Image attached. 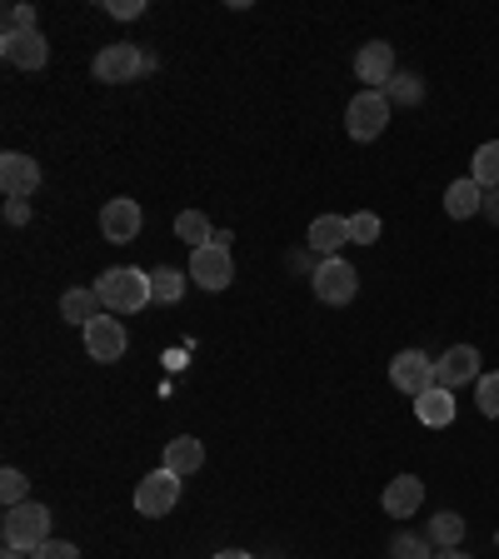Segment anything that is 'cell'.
Segmentation results:
<instances>
[{"label": "cell", "instance_id": "obj_11", "mask_svg": "<svg viewBox=\"0 0 499 559\" xmlns=\"http://www.w3.org/2000/svg\"><path fill=\"white\" fill-rule=\"evenodd\" d=\"M355 75L365 81V91H384V85L395 81V46H390V40H370V46H360V56H355Z\"/></svg>", "mask_w": 499, "mask_h": 559}, {"label": "cell", "instance_id": "obj_15", "mask_svg": "<svg viewBox=\"0 0 499 559\" xmlns=\"http://www.w3.org/2000/svg\"><path fill=\"white\" fill-rule=\"evenodd\" d=\"M380 504H384V514H390V520H409V514L425 504V479H419V475H395L390 485H384Z\"/></svg>", "mask_w": 499, "mask_h": 559}, {"label": "cell", "instance_id": "obj_32", "mask_svg": "<svg viewBox=\"0 0 499 559\" xmlns=\"http://www.w3.org/2000/svg\"><path fill=\"white\" fill-rule=\"evenodd\" d=\"M105 11L116 15V21H140V15H145V0H105Z\"/></svg>", "mask_w": 499, "mask_h": 559}, {"label": "cell", "instance_id": "obj_28", "mask_svg": "<svg viewBox=\"0 0 499 559\" xmlns=\"http://www.w3.org/2000/svg\"><path fill=\"white\" fill-rule=\"evenodd\" d=\"M349 240H355V245H375V240H380V215H375V210L349 215Z\"/></svg>", "mask_w": 499, "mask_h": 559}, {"label": "cell", "instance_id": "obj_33", "mask_svg": "<svg viewBox=\"0 0 499 559\" xmlns=\"http://www.w3.org/2000/svg\"><path fill=\"white\" fill-rule=\"evenodd\" d=\"M5 221L25 225V221H31V205H25V200H11V205H5Z\"/></svg>", "mask_w": 499, "mask_h": 559}, {"label": "cell", "instance_id": "obj_25", "mask_svg": "<svg viewBox=\"0 0 499 559\" xmlns=\"http://www.w3.org/2000/svg\"><path fill=\"white\" fill-rule=\"evenodd\" d=\"M384 95H390V105H419L425 100V81L415 70H395V81L384 85Z\"/></svg>", "mask_w": 499, "mask_h": 559}, {"label": "cell", "instance_id": "obj_26", "mask_svg": "<svg viewBox=\"0 0 499 559\" xmlns=\"http://www.w3.org/2000/svg\"><path fill=\"white\" fill-rule=\"evenodd\" d=\"M25 495H31V479H25L21 469L15 465L0 469V500H5V510H11V504H25Z\"/></svg>", "mask_w": 499, "mask_h": 559}, {"label": "cell", "instance_id": "obj_36", "mask_svg": "<svg viewBox=\"0 0 499 559\" xmlns=\"http://www.w3.org/2000/svg\"><path fill=\"white\" fill-rule=\"evenodd\" d=\"M435 559H470L465 549H435Z\"/></svg>", "mask_w": 499, "mask_h": 559}, {"label": "cell", "instance_id": "obj_9", "mask_svg": "<svg viewBox=\"0 0 499 559\" xmlns=\"http://www.w3.org/2000/svg\"><path fill=\"white\" fill-rule=\"evenodd\" d=\"M126 349H130V335H126V325H120V320H110V310L95 314L91 325H85V355H91V360L116 365Z\"/></svg>", "mask_w": 499, "mask_h": 559}, {"label": "cell", "instance_id": "obj_4", "mask_svg": "<svg viewBox=\"0 0 499 559\" xmlns=\"http://www.w3.org/2000/svg\"><path fill=\"white\" fill-rule=\"evenodd\" d=\"M384 126H390V95H384V91H360L355 100L345 105V130H349V140L370 145V140L384 135Z\"/></svg>", "mask_w": 499, "mask_h": 559}, {"label": "cell", "instance_id": "obj_24", "mask_svg": "<svg viewBox=\"0 0 499 559\" xmlns=\"http://www.w3.org/2000/svg\"><path fill=\"white\" fill-rule=\"evenodd\" d=\"M430 539H435L440 549H460V539H465V520H460L454 510H440V514L430 520Z\"/></svg>", "mask_w": 499, "mask_h": 559}, {"label": "cell", "instance_id": "obj_12", "mask_svg": "<svg viewBox=\"0 0 499 559\" xmlns=\"http://www.w3.org/2000/svg\"><path fill=\"white\" fill-rule=\"evenodd\" d=\"M140 205L130 195H116V200H105V210H100V235L110 245H130L140 235Z\"/></svg>", "mask_w": 499, "mask_h": 559}, {"label": "cell", "instance_id": "obj_30", "mask_svg": "<svg viewBox=\"0 0 499 559\" xmlns=\"http://www.w3.org/2000/svg\"><path fill=\"white\" fill-rule=\"evenodd\" d=\"M21 31H40L35 5H5V35H21Z\"/></svg>", "mask_w": 499, "mask_h": 559}, {"label": "cell", "instance_id": "obj_5", "mask_svg": "<svg viewBox=\"0 0 499 559\" xmlns=\"http://www.w3.org/2000/svg\"><path fill=\"white\" fill-rule=\"evenodd\" d=\"M310 290L320 305H349L355 295H360V275H355V265L340 255L320 260V270L310 275Z\"/></svg>", "mask_w": 499, "mask_h": 559}, {"label": "cell", "instance_id": "obj_8", "mask_svg": "<svg viewBox=\"0 0 499 559\" xmlns=\"http://www.w3.org/2000/svg\"><path fill=\"white\" fill-rule=\"evenodd\" d=\"M190 280H195L200 290H225L235 280V260L225 245H200V250H190Z\"/></svg>", "mask_w": 499, "mask_h": 559}, {"label": "cell", "instance_id": "obj_38", "mask_svg": "<svg viewBox=\"0 0 499 559\" xmlns=\"http://www.w3.org/2000/svg\"><path fill=\"white\" fill-rule=\"evenodd\" d=\"M495 539H499V530H495Z\"/></svg>", "mask_w": 499, "mask_h": 559}, {"label": "cell", "instance_id": "obj_20", "mask_svg": "<svg viewBox=\"0 0 499 559\" xmlns=\"http://www.w3.org/2000/svg\"><path fill=\"white\" fill-rule=\"evenodd\" d=\"M60 314H66L70 325L85 330L95 314H105V305H100V295H95V285H91V290H66V295H60Z\"/></svg>", "mask_w": 499, "mask_h": 559}, {"label": "cell", "instance_id": "obj_6", "mask_svg": "<svg viewBox=\"0 0 499 559\" xmlns=\"http://www.w3.org/2000/svg\"><path fill=\"white\" fill-rule=\"evenodd\" d=\"M390 384H395L400 395L419 400V395H430L435 384V360L425 355V349H400L395 360H390Z\"/></svg>", "mask_w": 499, "mask_h": 559}, {"label": "cell", "instance_id": "obj_31", "mask_svg": "<svg viewBox=\"0 0 499 559\" xmlns=\"http://www.w3.org/2000/svg\"><path fill=\"white\" fill-rule=\"evenodd\" d=\"M31 559H81V549L70 545V539H46V545L35 549Z\"/></svg>", "mask_w": 499, "mask_h": 559}, {"label": "cell", "instance_id": "obj_3", "mask_svg": "<svg viewBox=\"0 0 499 559\" xmlns=\"http://www.w3.org/2000/svg\"><path fill=\"white\" fill-rule=\"evenodd\" d=\"M145 70H155V56H145L140 46L130 40H116V46H105L100 56L91 60V75L100 85H126V81H140Z\"/></svg>", "mask_w": 499, "mask_h": 559}, {"label": "cell", "instance_id": "obj_14", "mask_svg": "<svg viewBox=\"0 0 499 559\" xmlns=\"http://www.w3.org/2000/svg\"><path fill=\"white\" fill-rule=\"evenodd\" d=\"M0 56L15 70H40L50 60V46L40 31H21V35H0Z\"/></svg>", "mask_w": 499, "mask_h": 559}, {"label": "cell", "instance_id": "obj_18", "mask_svg": "<svg viewBox=\"0 0 499 559\" xmlns=\"http://www.w3.org/2000/svg\"><path fill=\"white\" fill-rule=\"evenodd\" d=\"M479 210H485V190H479L470 175L444 190V215H450V221H470V215H479Z\"/></svg>", "mask_w": 499, "mask_h": 559}, {"label": "cell", "instance_id": "obj_29", "mask_svg": "<svg viewBox=\"0 0 499 559\" xmlns=\"http://www.w3.org/2000/svg\"><path fill=\"white\" fill-rule=\"evenodd\" d=\"M390 559H435V549H430V539H419V535H395Z\"/></svg>", "mask_w": 499, "mask_h": 559}, {"label": "cell", "instance_id": "obj_13", "mask_svg": "<svg viewBox=\"0 0 499 559\" xmlns=\"http://www.w3.org/2000/svg\"><path fill=\"white\" fill-rule=\"evenodd\" d=\"M435 380L444 384V390H460V384L479 380V349L475 345H450L435 360Z\"/></svg>", "mask_w": 499, "mask_h": 559}, {"label": "cell", "instance_id": "obj_17", "mask_svg": "<svg viewBox=\"0 0 499 559\" xmlns=\"http://www.w3.org/2000/svg\"><path fill=\"white\" fill-rule=\"evenodd\" d=\"M200 465H205V444H200L195 435H180V440L165 444V469H170V475L190 479Z\"/></svg>", "mask_w": 499, "mask_h": 559}, {"label": "cell", "instance_id": "obj_10", "mask_svg": "<svg viewBox=\"0 0 499 559\" xmlns=\"http://www.w3.org/2000/svg\"><path fill=\"white\" fill-rule=\"evenodd\" d=\"M0 190L11 200H31L35 190H40V165L25 151H5L0 155Z\"/></svg>", "mask_w": 499, "mask_h": 559}, {"label": "cell", "instance_id": "obj_34", "mask_svg": "<svg viewBox=\"0 0 499 559\" xmlns=\"http://www.w3.org/2000/svg\"><path fill=\"white\" fill-rule=\"evenodd\" d=\"M489 225H499V190H485V210H479Z\"/></svg>", "mask_w": 499, "mask_h": 559}, {"label": "cell", "instance_id": "obj_23", "mask_svg": "<svg viewBox=\"0 0 499 559\" xmlns=\"http://www.w3.org/2000/svg\"><path fill=\"white\" fill-rule=\"evenodd\" d=\"M175 240H186L190 250H200V245L215 240V230H210V221L200 210H186V215H175Z\"/></svg>", "mask_w": 499, "mask_h": 559}, {"label": "cell", "instance_id": "obj_37", "mask_svg": "<svg viewBox=\"0 0 499 559\" xmlns=\"http://www.w3.org/2000/svg\"><path fill=\"white\" fill-rule=\"evenodd\" d=\"M0 559H31V555H25V549H5V555H0Z\"/></svg>", "mask_w": 499, "mask_h": 559}, {"label": "cell", "instance_id": "obj_1", "mask_svg": "<svg viewBox=\"0 0 499 559\" xmlns=\"http://www.w3.org/2000/svg\"><path fill=\"white\" fill-rule=\"evenodd\" d=\"M95 295H100V305L110 314H140L151 305V270H135V265L105 270L95 280Z\"/></svg>", "mask_w": 499, "mask_h": 559}, {"label": "cell", "instance_id": "obj_35", "mask_svg": "<svg viewBox=\"0 0 499 559\" xmlns=\"http://www.w3.org/2000/svg\"><path fill=\"white\" fill-rule=\"evenodd\" d=\"M210 559H256V555H245V549H221V555H210Z\"/></svg>", "mask_w": 499, "mask_h": 559}, {"label": "cell", "instance_id": "obj_27", "mask_svg": "<svg viewBox=\"0 0 499 559\" xmlns=\"http://www.w3.org/2000/svg\"><path fill=\"white\" fill-rule=\"evenodd\" d=\"M475 405H479V415L499 419V374H479L475 380Z\"/></svg>", "mask_w": 499, "mask_h": 559}, {"label": "cell", "instance_id": "obj_2", "mask_svg": "<svg viewBox=\"0 0 499 559\" xmlns=\"http://www.w3.org/2000/svg\"><path fill=\"white\" fill-rule=\"evenodd\" d=\"M0 535H5V549H25V555H35V549L50 539V510L40 500L11 504L5 520H0Z\"/></svg>", "mask_w": 499, "mask_h": 559}, {"label": "cell", "instance_id": "obj_22", "mask_svg": "<svg viewBox=\"0 0 499 559\" xmlns=\"http://www.w3.org/2000/svg\"><path fill=\"white\" fill-rule=\"evenodd\" d=\"M470 180L479 190H499V140H485L475 151V165H470Z\"/></svg>", "mask_w": 499, "mask_h": 559}, {"label": "cell", "instance_id": "obj_19", "mask_svg": "<svg viewBox=\"0 0 499 559\" xmlns=\"http://www.w3.org/2000/svg\"><path fill=\"white\" fill-rule=\"evenodd\" d=\"M415 415H419V425H430V430H444V425H454V395L444 390V384H435L430 395L415 400Z\"/></svg>", "mask_w": 499, "mask_h": 559}, {"label": "cell", "instance_id": "obj_7", "mask_svg": "<svg viewBox=\"0 0 499 559\" xmlns=\"http://www.w3.org/2000/svg\"><path fill=\"white\" fill-rule=\"evenodd\" d=\"M175 504H180V475H170L165 465L135 485V510L145 514V520H161V514H170Z\"/></svg>", "mask_w": 499, "mask_h": 559}, {"label": "cell", "instance_id": "obj_21", "mask_svg": "<svg viewBox=\"0 0 499 559\" xmlns=\"http://www.w3.org/2000/svg\"><path fill=\"white\" fill-rule=\"evenodd\" d=\"M186 270H175V265H155L151 270V305H175L180 295H186Z\"/></svg>", "mask_w": 499, "mask_h": 559}, {"label": "cell", "instance_id": "obj_16", "mask_svg": "<svg viewBox=\"0 0 499 559\" xmlns=\"http://www.w3.org/2000/svg\"><path fill=\"white\" fill-rule=\"evenodd\" d=\"M349 240V221L345 215H320V221H310V235H305V245H310L314 255H340V245Z\"/></svg>", "mask_w": 499, "mask_h": 559}]
</instances>
